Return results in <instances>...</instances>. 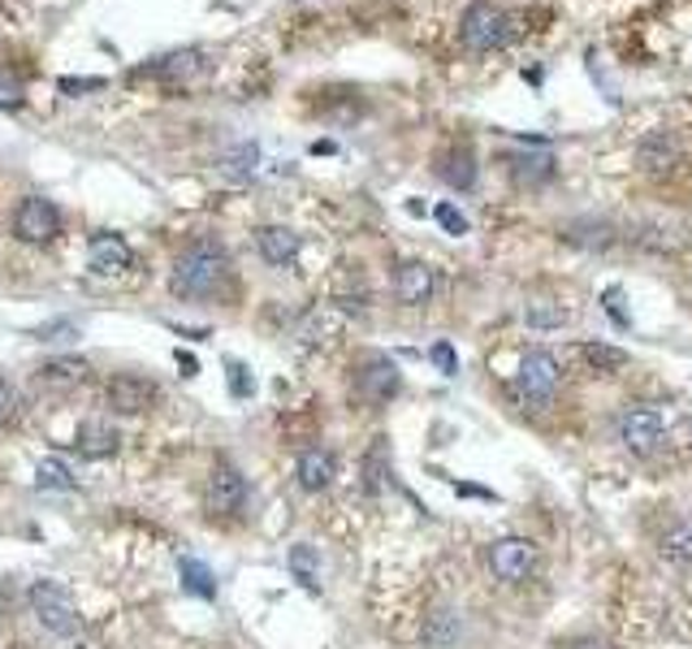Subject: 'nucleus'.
<instances>
[{
  "label": "nucleus",
  "instance_id": "15",
  "mask_svg": "<svg viewBox=\"0 0 692 649\" xmlns=\"http://www.w3.org/2000/svg\"><path fill=\"white\" fill-rule=\"evenodd\" d=\"M256 247L273 269H290V265L299 260V252H303V239H299L295 230H286V225H260Z\"/></svg>",
  "mask_w": 692,
  "mask_h": 649
},
{
  "label": "nucleus",
  "instance_id": "10",
  "mask_svg": "<svg viewBox=\"0 0 692 649\" xmlns=\"http://www.w3.org/2000/svg\"><path fill=\"white\" fill-rule=\"evenodd\" d=\"M489 571L503 584H523L537 571V546L528 537H503L489 546Z\"/></svg>",
  "mask_w": 692,
  "mask_h": 649
},
{
  "label": "nucleus",
  "instance_id": "9",
  "mask_svg": "<svg viewBox=\"0 0 692 649\" xmlns=\"http://www.w3.org/2000/svg\"><path fill=\"white\" fill-rule=\"evenodd\" d=\"M57 234H61V208H57L53 199H44V195H26V199L18 204V212H13V239L44 247V243H53Z\"/></svg>",
  "mask_w": 692,
  "mask_h": 649
},
{
  "label": "nucleus",
  "instance_id": "2",
  "mask_svg": "<svg viewBox=\"0 0 692 649\" xmlns=\"http://www.w3.org/2000/svg\"><path fill=\"white\" fill-rule=\"evenodd\" d=\"M516 39V18L494 0H472L459 18V44L468 53H498Z\"/></svg>",
  "mask_w": 692,
  "mask_h": 649
},
{
  "label": "nucleus",
  "instance_id": "22",
  "mask_svg": "<svg viewBox=\"0 0 692 649\" xmlns=\"http://www.w3.org/2000/svg\"><path fill=\"white\" fill-rule=\"evenodd\" d=\"M511 178L519 186H541L554 178V157L550 152H537V157H528V152H519L511 157Z\"/></svg>",
  "mask_w": 692,
  "mask_h": 649
},
{
  "label": "nucleus",
  "instance_id": "27",
  "mask_svg": "<svg viewBox=\"0 0 692 649\" xmlns=\"http://www.w3.org/2000/svg\"><path fill=\"white\" fill-rule=\"evenodd\" d=\"M580 356H585V364L598 372V376H614V372L627 369V351H619L610 343H585Z\"/></svg>",
  "mask_w": 692,
  "mask_h": 649
},
{
  "label": "nucleus",
  "instance_id": "33",
  "mask_svg": "<svg viewBox=\"0 0 692 649\" xmlns=\"http://www.w3.org/2000/svg\"><path fill=\"white\" fill-rule=\"evenodd\" d=\"M437 221H441L446 234H468V217L454 204H437Z\"/></svg>",
  "mask_w": 692,
  "mask_h": 649
},
{
  "label": "nucleus",
  "instance_id": "13",
  "mask_svg": "<svg viewBox=\"0 0 692 649\" xmlns=\"http://www.w3.org/2000/svg\"><path fill=\"white\" fill-rule=\"evenodd\" d=\"M204 53L199 48H177V53H165V57H157L152 66H143V74L148 79H161L165 88H182V83H191L195 74H204Z\"/></svg>",
  "mask_w": 692,
  "mask_h": 649
},
{
  "label": "nucleus",
  "instance_id": "36",
  "mask_svg": "<svg viewBox=\"0 0 692 649\" xmlns=\"http://www.w3.org/2000/svg\"><path fill=\"white\" fill-rule=\"evenodd\" d=\"M230 390H234L239 398H247V394H252V376H247L243 364H234V360H230Z\"/></svg>",
  "mask_w": 692,
  "mask_h": 649
},
{
  "label": "nucleus",
  "instance_id": "20",
  "mask_svg": "<svg viewBox=\"0 0 692 649\" xmlns=\"http://www.w3.org/2000/svg\"><path fill=\"white\" fill-rule=\"evenodd\" d=\"M86 360L79 356H61V360H48L44 369H39V385L44 390H57V394H66V390H79L86 381Z\"/></svg>",
  "mask_w": 692,
  "mask_h": 649
},
{
  "label": "nucleus",
  "instance_id": "29",
  "mask_svg": "<svg viewBox=\"0 0 692 649\" xmlns=\"http://www.w3.org/2000/svg\"><path fill=\"white\" fill-rule=\"evenodd\" d=\"M425 641L437 649H450L459 641V619L450 611H432L429 615V628H425Z\"/></svg>",
  "mask_w": 692,
  "mask_h": 649
},
{
  "label": "nucleus",
  "instance_id": "39",
  "mask_svg": "<svg viewBox=\"0 0 692 649\" xmlns=\"http://www.w3.org/2000/svg\"><path fill=\"white\" fill-rule=\"evenodd\" d=\"M567 649H610L606 641H598V637H580V641H572Z\"/></svg>",
  "mask_w": 692,
  "mask_h": 649
},
{
  "label": "nucleus",
  "instance_id": "17",
  "mask_svg": "<svg viewBox=\"0 0 692 649\" xmlns=\"http://www.w3.org/2000/svg\"><path fill=\"white\" fill-rule=\"evenodd\" d=\"M117 447H122V433L104 420H83L74 433V451L83 460H108V455H117Z\"/></svg>",
  "mask_w": 692,
  "mask_h": 649
},
{
  "label": "nucleus",
  "instance_id": "30",
  "mask_svg": "<svg viewBox=\"0 0 692 649\" xmlns=\"http://www.w3.org/2000/svg\"><path fill=\"white\" fill-rule=\"evenodd\" d=\"M35 485L39 489H74V472H70V464H61V460H44V464L35 467Z\"/></svg>",
  "mask_w": 692,
  "mask_h": 649
},
{
  "label": "nucleus",
  "instance_id": "8",
  "mask_svg": "<svg viewBox=\"0 0 692 649\" xmlns=\"http://www.w3.org/2000/svg\"><path fill=\"white\" fill-rule=\"evenodd\" d=\"M208 511L217 520H239L247 511V476L230 460H217L208 472Z\"/></svg>",
  "mask_w": 692,
  "mask_h": 649
},
{
  "label": "nucleus",
  "instance_id": "6",
  "mask_svg": "<svg viewBox=\"0 0 692 649\" xmlns=\"http://www.w3.org/2000/svg\"><path fill=\"white\" fill-rule=\"evenodd\" d=\"M684 161H689V148H684L680 130H671V126H654L636 143V170L645 178H671Z\"/></svg>",
  "mask_w": 692,
  "mask_h": 649
},
{
  "label": "nucleus",
  "instance_id": "19",
  "mask_svg": "<svg viewBox=\"0 0 692 649\" xmlns=\"http://www.w3.org/2000/svg\"><path fill=\"white\" fill-rule=\"evenodd\" d=\"M563 239H567V243H576V247H589V252H606V247H614V243H619V234H614V225H610L606 217H580V221H567V225H563Z\"/></svg>",
  "mask_w": 692,
  "mask_h": 649
},
{
  "label": "nucleus",
  "instance_id": "35",
  "mask_svg": "<svg viewBox=\"0 0 692 649\" xmlns=\"http://www.w3.org/2000/svg\"><path fill=\"white\" fill-rule=\"evenodd\" d=\"M13 416H18V390L0 376V425H9Z\"/></svg>",
  "mask_w": 692,
  "mask_h": 649
},
{
  "label": "nucleus",
  "instance_id": "12",
  "mask_svg": "<svg viewBox=\"0 0 692 649\" xmlns=\"http://www.w3.org/2000/svg\"><path fill=\"white\" fill-rule=\"evenodd\" d=\"M432 294H437V269L432 265H425V260L399 265V274H394V299L403 308H425Z\"/></svg>",
  "mask_w": 692,
  "mask_h": 649
},
{
  "label": "nucleus",
  "instance_id": "26",
  "mask_svg": "<svg viewBox=\"0 0 692 649\" xmlns=\"http://www.w3.org/2000/svg\"><path fill=\"white\" fill-rule=\"evenodd\" d=\"M256 170H260V148L256 143H239V148H230V152L221 157V174H226V178H234V183L256 178Z\"/></svg>",
  "mask_w": 692,
  "mask_h": 649
},
{
  "label": "nucleus",
  "instance_id": "34",
  "mask_svg": "<svg viewBox=\"0 0 692 649\" xmlns=\"http://www.w3.org/2000/svg\"><path fill=\"white\" fill-rule=\"evenodd\" d=\"M429 360H432V364H437L441 372H446V376H454V372H459V356L450 351V343H437V347L429 351Z\"/></svg>",
  "mask_w": 692,
  "mask_h": 649
},
{
  "label": "nucleus",
  "instance_id": "38",
  "mask_svg": "<svg viewBox=\"0 0 692 649\" xmlns=\"http://www.w3.org/2000/svg\"><path fill=\"white\" fill-rule=\"evenodd\" d=\"M606 312H610V316H614V321H619V325H627V316H623V312H619V290H614V286H610V290H606Z\"/></svg>",
  "mask_w": 692,
  "mask_h": 649
},
{
  "label": "nucleus",
  "instance_id": "25",
  "mask_svg": "<svg viewBox=\"0 0 692 649\" xmlns=\"http://www.w3.org/2000/svg\"><path fill=\"white\" fill-rule=\"evenodd\" d=\"M658 555L667 558V563H680V567H689V563H692V524H689V520H676V524L662 533V542H658Z\"/></svg>",
  "mask_w": 692,
  "mask_h": 649
},
{
  "label": "nucleus",
  "instance_id": "3",
  "mask_svg": "<svg viewBox=\"0 0 692 649\" xmlns=\"http://www.w3.org/2000/svg\"><path fill=\"white\" fill-rule=\"evenodd\" d=\"M558 385H563V369L554 360V351H528L516 369V398L532 412H545L554 398H558Z\"/></svg>",
  "mask_w": 692,
  "mask_h": 649
},
{
  "label": "nucleus",
  "instance_id": "5",
  "mask_svg": "<svg viewBox=\"0 0 692 649\" xmlns=\"http://www.w3.org/2000/svg\"><path fill=\"white\" fill-rule=\"evenodd\" d=\"M350 385H355V398L368 403V407H385L399 390H403V372L390 356L381 351H368L355 360V372H350Z\"/></svg>",
  "mask_w": 692,
  "mask_h": 649
},
{
  "label": "nucleus",
  "instance_id": "32",
  "mask_svg": "<svg viewBox=\"0 0 692 649\" xmlns=\"http://www.w3.org/2000/svg\"><path fill=\"white\" fill-rule=\"evenodd\" d=\"M66 338H70V343L79 338V325H74V321H53V325H39V329H35V343H66Z\"/></svg>",
  "mask_w": 692,
  "mask_h": 649
},
{
  "label": "nucleus",
  "instance_id": "21",
  "mask_svg": "<svg viewBox=\"0 0 692 649\" xmlns=\"http://www.w3.org/2000/svg\"><path fill=\"white\" fill-rule=\"evenodd\" d=\"M385 480H390V442H385V438H372V447H368V455H364V494L377 498V494L385 489Z\"/></svg>",
  "mask_w": 692,
  "mask_h": 649
},
{
  "label": "nucleus",
  "instance_id": "40",
  "mask_svg": "<svg viewBox=\"0 0 692 649\" xmlns=\"http://www.w3.org/2000/svg\"><path fill=\"white\" fill-rule=\"evenodd\" d=\"M177 364H182L186 376H195V360H191V356H182V351H177Z\"/></svg>",
  "mask_w": 692,
  "mask_h": 649
},
{
  "label": "nucleus",
  "instance_id": "11",
  "mask_svg": "<svg viewBox=\"0 0 692 649\" xmlns=\"http://www.w3.org/2000/svg\"><path fill=\"white\" fill-rule=\"evenodd\" d=\"M104 403H108L117 416H139V412H148V407L157 403V381H148V376H139V372H117V376H108V385H104Z\"/></svg>",
  "mask_w": 692,
  "mask_h": 649
},
{
  "label": "nucleus",
  "instance_id": "31",
  "mask_svg": "<svg viewBox=\"0 0 692 649\" xmlns=\"http://www.w3.org/2000/svg\"><path fill=\"white\" fill-rule=\"evenodd\" d=\"M26 100V88H22V79L9 70V66H0V108H18Z\"/></svg>",
  "mask_w": 692,
  "mask_h": 649
},
{
  "label": "nucleus",
  "instance_id": "16",
  "mask_svg": "<svg viewBox=\"0 0 692 649\" xmlns=\"http://www.w3.org/2000/svg\"><path fill=\"white\" fill-rule=\"evenodd\" d=\"M334 476H338V460H334V451H325V447H308V451L299 455V464H295V480H299V489H308V494L330 489Z\"/></svg>",
  "mask_w": 692,
  "mask_h": 649
},
{
  "label": "nucleus",
  "instance_id": "18",
  "mask_svg": "<svg viewBox=\"0 0 692 649\" xmlns=\"http://www.w3.org/2000/svg\"><path fill=\"white\" fill-rule=\"evenodd\" d=\"M437 174H441V183L454 186V190H472L476 186V157H472V148L468 143L446 148L437 157Z\"/></svg>",
  "mask_w": 692,
  "mask_h": 649
},
{
  "label": "nucleus",
  "instance_id": "28",
  "mask_svg": "<svg viewBox=\"0 0 692 649\" xmlns=\"http://www.w3.org/2000/svg\"><path fill=\"white\" fill-rule=\"evenodd\" d=\"M523 321H528V329H563L567 325V308L550 303V299H528L523 303Z\"/></svg>",
  "mask_w": 692,
  "mask_h": 649
},
{
  "label": "nucleus",
  "instance_id": "4",
  "mask_svg": "<svg viewBox=\"0 0 692 649\" xmlns=\"http://www.w3.org/2000/svg\"><path fill=\"white\" fill-rule=\"evenodd\" d=\"M26 598H31V611H35V619L44 624V633H53V637H66V641L83 633L79 606H74L70 589H61L57 580H35Z\"/></svg>",
  "mask_w": 692,
  "mask_h": 649
},
{
  "label": "nucleus",
  "instance_id": "23",
  "mask_svg": "<svg viewBox=\"0 0 692 649\" xmlns=\"http://www.w3.org/2000/svg\"><path fill=\"white\" fill-rule=\"evenodd\" d=\"M286 563H290V576H295L308 593H321V555H316L312 546H303V542L290 546V558H286Z\"/></svg>",
  "mask_w": 692,
  "mask_h": 649
},
{
  "label": "nucleus",
  "instance_id": "24",
  "mask_svg": "<svg viewBox=\"0 0 692 649\" xmlns=\"http://www.w3.org/2000/svg\"><path fill=\"white\" fill-rule=\"evenodd\" d=\"M177 576H182V589L195 593V598H217V576L208 563L199 558H177Z\"/></svg>",
  "mask_w": 692,
  "mask_h": 649
},
{
  "label": "nucleus",
  "instance_id": "14",
  "mask_svg": "<svg viewBox=\"0 0 692 649\" xmlns=\"http://www.w3.org/2000/svg\"><path fill=\"white\" fill-rule=\"evenodd\" d=\"M135 265V252L122 234H95L86 243V269L91 274H126Z\"/></svg>",
  "mask_w": 692,
  "mask_h": 649
},
{
  "label": "nucleus",
  "instance_id": "7",
  "mask_svg": "<svg viewBox=\"0 0 692 649\" xmlns=\"http://www.w3.org/2000/svg\"><path fill=\"white\" fill-rule=\"evenodd\" d=\"M614 433H619V442H623L632 455H654V451L667 442V416H662L658 407L636 403V407H623V412H619Z\"/></svg>",
  "mask_w": 692,
  "mask_h": 649
},
{
  "label": "nucleus",
  "instance_id": "37",
  "mask_svg": "<svg viewBox=\"0 0 692 649\" xmlns=\"http://www.w3.org/2000/svg\"><path fill=\"white\" fill-rule=\"evenodd\" d=\"M104 79H61V92L74 95V92H100Z\"/></svg>",
  "mask_w": 692,
  "mask_h": 649
},
{
  "label": "nucleus",
  "instance_id": "1",
  "mask_svg": "<svg viewBox=\"0 0 692 649\" xmlns=\"http://www.w3.org/2000/svg\"><path fill=\"white\" fill-rule=\"evenodd\" d=\"M226 281H230V252L217 239L186 243L170 269L173 294H182V299H212Z\"/></svg>",
  "mask_w": 692,
  "mask_h": 649
}]
</instances>
